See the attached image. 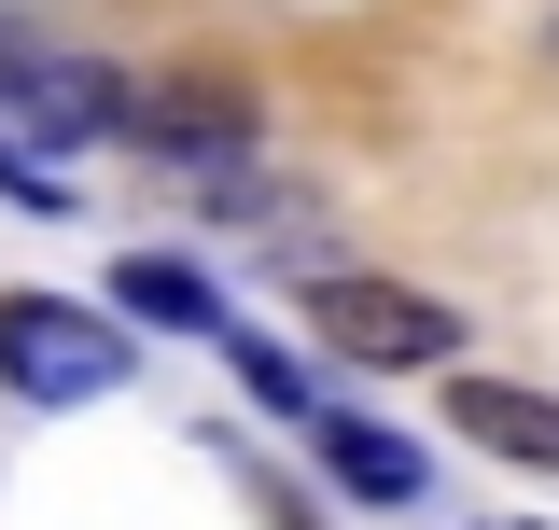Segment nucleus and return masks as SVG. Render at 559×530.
Here are the masks:
<instances>
[{"instance_id": "f257e3e1", "label": "nucleus", "mask_w": 559, "mask_h": 530, "mask_svg": "<svg viewBox=\"0 0 559 530\" xmlns=\"http://www.w3.org/2000/svg\"><path fill=\"white\" fill-rule=\"evenodd\" d=\"M308 335L336 363H378V377H462V308L419 293V279H378V265H322L308 279Z\"/></svg>"}, {"instance_id": "f03ea898", "label": "nucleus", "mask_w": 559, "mask_h": 530, "mask_svg": "<svg viewBox=\"0 0 559 530\" xmlns=\"http://www.w3.org/2000/svg\"><path fill=\"white\" fill-rule=\"evenodd\" d=\"M0 392L14 405H98L127 392V322L70 293H0Z\"/></svg>"}, {"instance_id": "7ed1b4c3", "label": "nucleus", "mask_w": 559, "mask_h": 530, "mask_svg": "<svg viewBox=\"0 0 559 530\" xmlns=\"http://www.w3.org/2000/svg\"><path fill=\"white\" fill-rule=\"evenodd\" d=\"M140 98L112 70H70V57H0V140H127Z\"/></svg>"}, {"instance_id": "20e7f679", "label": "nucleus", "mask_w": 559, "mask_h": 530, "mask_svg": "<svg viewBox=\"0 0 559 530\" xmlns=\"http://www.w3.org/2000/svg\"><path fill=\"white\" fill-rule=\"evenodd\" d=\"M308 447H322V474H336L349 503H419V489H433V461H419L406 433H378V419H349V405H322Z\"/></svg>"}, {"instance_id": "39448f33", "label": "nucleus", "mask_w": 559, "mask_h": 530, "mask_svg": "<svg viewBox=\"0 0 559 530\" xmlns=\"http://www.w3.org/2000/svg\"><path fill=\"white\" fill-rule=\"evenodd\" d=\"M448 419H462L476 447H503V461L559 474V392H518V377H448Z\"/></svg>"}, {"instance_id": "423d86ee", "label": "nucleus", "mask_w": 559, "mask_h": 530, "mask_svg": "<svg viewBox=\"0 0 559 530\" xmlns=\"http://www.w3.org/2000/svg\"><path fill=\"white\" fill-rule=\"evenodd\" d=\"M112 308H140L154 335H224V293H210L182 252H127L112 265Z\"/></svg>"}, {"instance_id": "0eeeda50", "label": "nucleus", "mask_w": 559, "mask_h": 530, "mask_svg": "<svg viewBox=\"0 0 559 530\" xmlns=\"http://www.w3.org/2000/svg\"><path fill=\"white\" fill-rule=\"evenodd\" d=\"M224 363H238V377H252V405H266V419H294V433H322V392H308V377H294V363H280L266 335H224Z\"/></svg>"}, {"instance_id": "6e6552de", "label": "nucleus", "mask_w": 559, "mask_h": 530, "mask_svg": "<svg viewBox=\"0 0 559 530\" xmlns=\"http://www.w3.org/2000/svg\"><path fill=\"white\" fill-rule=\"evenodd\" d=\"M0 209H28V224H70V182H57V154H43V140H0Z\"/></svg>"}, {"instance_id": "1a4fd4ad", "label": "nucleus", "mask_w": 559, "mask_h": 530, "mask_svg": "<svg viewBox=\"0 0 559 530\" xmlns=\"http://www.w3.org/2000/svg\"><path fill=\"white\" fill-rule=\"evenodd\" d=\"M489 530H518V517H489Z\"/></svg>"}]
</instances>
